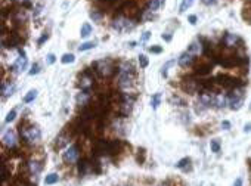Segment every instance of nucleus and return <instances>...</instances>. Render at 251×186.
I'll use <instances>...</instances> for the list:
<instances>
[{"mask_svg": "<svg viewBox=\"0 0 251 186\" xmlns=\"http://www.w3.org/2000/svg\"><path fill=\"white\" fill-rule=\"evenodd\" d=\"M149 64V59L146 58V55H139V65L140 68H146Z\"/></svg>", "mask_w": 251, "mask_h": 186, "instance_id": "obj_26", "label": "nucleus"}, {"mask_svg": "<svg viewBox=\"0 0 251 186\" xmlns=\"http://www.w3.org/2000/svg\"><path fill=\"white\" fill-rule=\"evenodd\" d=\"M40 71V67H39V64H34L33 67H31V69H30V74L31 76H34V74H37Z\"/></svg>", "mask_w": 251, "mask_h": 186, "instance_id": "obj_33", "label": "nucleus"}, {"mask_svg": "<svg viewBox=\"0 0 251 186\" xmlns=\"http://www.w3.org/2000/svg\"><path fill=\"white\" fill-rule=\"evenodd\" d=\"M244 132L247 133V132H251V124L248 123V124H245V127H244Z\"/></svg>", "mask_w": 251, "mask_h": 186, "instance_id": "obj_44", "label": "nucleus"}, {"mask_svg": "<svg viewBox=\"0 0 251 186\" xmlns=\"http://www.w3.org/2000/svg\"><path fill=\"white\" fill-rule=\"evenodd\" d=\"M61 62H62V64H71V62H74V55H73V53H65V55H62Z\"/></svg>", "mask_w": 251, "mask_h": 186, "instance_id": "obj_22", "label": "nucleus"}, {"mask_svg": "<svg viewBox=\"0 0 251 186\" xmlns=\"http://www.w3.org/2000/svg\"><path fill=\"white\" fill-rule=\"evenodd\" d=\"M78 169H80V171H83V173H84V171H86V169H87V162H86V161H81V162H80V166H78Z\"/></svg>", "mask_w": 251, "mask_h": 186, "instance_id": "obj_37", "label": "nucleus"}, {"mask_svg": "<svg viewBox=\"0 0 251 186\" xmlns=\"http://www.w3.org/2000/svg\"><path fill=\"white\" fill-rule=\"evenodd\" d=\"M55 61H56V56H55L53 53H49V55H47V64L52 65V64H55Z\"/></svg>", "mask_w": 251, "mask_h": 186, "instance_id": "obj_34", "label": "nucleus"}, {"mask_svg": "<svg viewBox=\"0 0 251 186\" xmlns=\"http://www.w3.org/2000/svg\"><path fill=\"white\" fill-rule=\"evenodd\" d=\"M21 133L28 142H39L42 139V132L37 127H30V128H21Z\"/></svg>", "mask_w": 251, "mask_h": 186, "instance_id": "obj_1", "label": "nucleus"}, {"mask_svg": "<svg viewBox=\"0 0 251 186\" xmlns=\"http://www.w3.org/2000/svg\"><path fill=\"white\" fill-rule=\"evenodd\" d=\"M236 40H238V37H236L235 34H226L225 43L227 44V46H234L235 43H236Z\"/></svg>", "mask_w": 251, "mask_h": 186, "instance_id": "obj_19", "label": "nucleus"}, {"mask_svg": "<svg viewBox=\"0 0 251 186\" xmlns=\"http://www.w3.org/2000/svg\"><path fill=\"white\" fill-rule=\"evenodd\" d=\"M210 148H211V152H219L220 151V142H219L217 139L211 140L210 142Z\"/></svg>", "mask_w": 251, "mask_h": 186, "instance_id": "obj_24", "label": "nucleus"}, {"mask_svg": "<svg viewBox=\"0 0 251 186\" xmlns=\"http://www.w3.org/2000/svg\"><path fill=\"white\" fill-rule=\"evenodd\" d=\"M25 68H27V58L22 56V58H18V59L15 61V64H13L12 69H13L15 73H22Z\"/></svg>", "mask_w": 251, "mask_h": 186, "instance_id": "obj_10", "label": "nucleus"}, {"mask_svg": "<svg viewBox=\"0 0 251 186\" xmlns=\"http://www.w3.org/2000/svg\"><path fill=\"white\" fill-rule=\"evenodd\" d=\"M98 69L102 76H109L112 73V64L109 61H100L98 62Z\"/></svg>", "mask_w": 251, "mask_h": 186, "instance_id": "obj_7", "label": "nucleus"}, {"mask_svg": "<svg viewBox=\"0 0 251 186\" xmlns=\"http://www.w3.org/2000/svg\"><path fill=\"white\" fill-rule=\"evenodd\" d=\"M217 0H202V3L204 5H207V6H210V5H214Z\"/></svg>", "mask_w": 251, "mask_h": 186, "instance_id": "obj_42", "label": "nucleus"}, {"mask_svg": "<svg viewBox=\"0 0 251 186\" xmlns=\"http://www.w3.org/2000/svg\"><path fill=\"white\" fill-rule=\"evenodd\" d=\"M179 65L182 68H188L191 64H192V55L189 53V52H185V53H182L180 56H179Z\"/></svg>", "mask_w": 251, "mask_h": 186, "instance_id": "obj_8", "label": "nucleus"}, {"mask_svg": "<svg viewBox=\"0 0 251 186\" xmlns=\"http://www.w3.org/2000/svg\"><path fill=\"white\" fill-rule=\"evenodd\" d=\"M189 162H191V160H189V158H182V160L179 161V162H177L176 166H177L179 169H185V167H186V166H188Z\"/></svg>", "mask_w": 251, "mask_h": 186, "instance_id": "obj_29", "label": "nucleus"}, {"mask_svg": "<svg viewBox=\"0 0 251 186\" xmlns=\"http://www.w3.org/2000/svg\"><path fill=\"white\" fill-rule=\"evenodd\" d=\"M193 2H195V0H183V2H182V5H180V12L188 10V9L193 5Z\"/></svg>", "mask_w": 251, "mask_h": 186, "instance_id": "obj_23", "label": "nucleus"}, {"mask_svg": "<svg viewBox=\"0 0 251 186\" xmlns=\"http://www.w3.org/2000/svg\"><path fill=\"white\" fill-rule=\"evenodd\" d=\"M149 37H151V33H149V31H145V33H143V35H142V39H140V42L145 43L148 39H149Z\"/></svg>", "mask_w": 251, "mask_h": 186, "instance_id": "obj_36", "label": "nucleus"}, {"mask_svg": "<svg viewBox=\"0 0 251 186\" xmlns=\"http://www.w3.org/2000/svg\"><path fill=\"white\" fill-rule=\"evenodd\" d=\"M67 143H68V136H65L62 133V135L56 139V146H58V148H64Z\"/></svg>", "mask_w": 251, "mask_h": 186, "instance_id": "obj_18", "label": "nucleus"}, {"mask_svg": "<svg viewBox=\"0 0 251 186\" xmlns=\"http://www.w3.org/2000/svg\"><path fill=\"white\" fill-rule=\"evenodd\" d=\"M189 22H191L192 25H195V24H197V15H191V17H189Z\"/></svg>", "mask_w": 251, "mask_h": 186, "instance_id": "obj_41", "label": "nucleus"}, {"mask_svg": "<svg viewBox=\"0 0 251 186\" xmlns=\"http://www.w3.org/2000/svg\"><path fill=\"white\" fill-rule=\"evenodd\" d=\"M197 74H200V76H205V74H208V67L207 65H201V67L197 68Z\"/></svg>", "mask_w": 251, "mask_h": 186, "instance_id": "obj_27", "label": "nucleus"}, {"mask_svg": "<svg viewBox=\"0 0 251 186\" xmlns=\"http://www.w3.org/2000/svg\"><path fill=\"white\" fill-rule=\"evenodd\" d=\"M174 62H176L174 59H173V61H168L167 64H166V65L163 67V69H161V74H163L164 77H167V69H168V67H171V65H173Z\"/></svg>", "mask_w": 251, "mask_h": 186, "instance_id": "obj_28", "label": "nucleus"}, {"mask_svg": "<svg viewBox=\"0 0 251 186\" xmlns=\"http://www.w3.org/2000/svg\"><path fill=\"white\" fill-rule=\"evenodd\" d=\"M93 47H95V43H93V42H86V43H83V44L78 47V50L84 52V50H89V49H93Z\"/></svg>", "mask_w": 251, "mask_h": 186, "instance_id": "obj_25", "label": "nucleus"}, {"mask_svg": "<svg viewBox=\"0 0 251 186\" xmlns=\"http://www.w3.org/2000/svg\"><path fill=\"white\" fill-rule=\"evenodd\" d=\"M159 102H161V93H155L152 96V101H151V105H152L154 110H157L159 106Z\"/></svg>", "mask_w": 251, "mask_h": 186, "instance_id": "obj_17", "label": "nucleus"}, {"mask_svg": "<svg viewBox=\"0 0 251 186\" xmlns=\"http://www.w3.org/2000/svg\"><path fill=\"white\" fill-rule=\"evenodd\" d=\"M47 39H49V34H43L42 37H40V40L37 42V44H39V47H40V46H42V44H43V43H44V42H46Z\"/></svg>", "mask_w": 251, "mask_h": 186, "instance_id": "obj_35", "label": "nucleus"}, {"mask_svg": "<svg viewBox=\"0 0 251 186\" xmlns=\"http://www.w3.org/2000/svg\"><path fill=\"white\" fill-rule=\"evenodd\" d=\"M132 80H133V77H132V73H123V71H120V76H118V84L120 87H129V86L132 84Z\"/></svg>", "mask_w": 251, "mask_h": 186, "instance_id": "obj_5", "label": "nucleus"}, {"mask_svg": "<svg viewBox=\"0 0 251 186\" xmlns=\"http://www.w3.org/2000/svg\"><path fill=\"white\" fill-rule=\"evenodd\" d=\"M62 158H64L65 162H74V161H77V158H78V149H77V146H69L67 151L64 152Z\"/></svg>", "mask_w": 251, "mask_h": 186, "instance_id": "obj_4", "label": "nucleus"}, {"mask_svg": "<svg viewBox=\"0 0 251 186\" xmlns=\"http://www.w3.org/2000/svg\"><path fill=\"white\" fill-rule=\"evenodd\" d=\"M234 186H242V179H241V177L236 179V180H235V183H234Z\"/></svg>", "mask_w": 251, "mask_h": 186, "instance_id": "obj_43", "label": "nucleus"}, {"mask_svg": "<svg viewBox=\"0 0 251 186\" xmlns=\"http://www.w3.org/2000/svg\"><path fill=\"white\" fill-rule=\"evenodd\" d=\"M3 143L6 145V146H9V148H12V146L17 145V135H15L13 130H8L3 135Z\"/></svg>", "mask_w": 251, "mask_h": 186, "instance_id": "obj_6", "label": "nucleus"}, {"mask_svg": "<svg viewBox=\"0 0 251 186\" xmlns=\"http://www.w3.org/2000/svg\"><path fill=\"white\" fill-rule=\"evenodd\" d=\"M15 90V86L13 84H6V83H3L2 84V93H3V96L6 98V96H10L12 93Z\"/></svg>", "mask_w": 251, "mask_h": 186, "instance_id": "obj_13", "label": "nucleus"}, {"mask_svg": "<svg viewBox=\"0 0 251 186\" xmlns=\"http://www.w3.org/2000/svg\"><path fill=\"white\" fill-rule=\"evenodd\" d=\"M226 102H227V99H226V96H223V95H219V96H216V106L217 108H223V106H226Z\"/></svg>", "mask_w": 251, "mask_h": 186, "instance_id": "obj_16", "label": "nucleus"}, {"mask_svg": "<svg viewBox=\"0 0 251 186\" xmlns=\"http://www.w3.org/2000/svg\"><path fill=\"white\" fill-rule=\"evenodd\" d=\"M222 128L229 130V128H230V123H229V121H223V123H222Z\"/></svg>", "mask_w": 251, "mask_h": 186, "instance_id": "obj_40", "label": "nucleus"}, {"mask_svg": "<svg viewBox=\"0 0 251 186\" xmlns=\"http://www.w3.org/2000/svg\"><path fill=\"white\" fill-rule=\"evenodd\" d=\"M242 93L241 90H235L234 95L230 96V108L234 111H238L242 106Z\"/></svg>", "mask_w": 251, "mask_h": 186, "instance_id": "obj_3", "label": "nucleus"}, {"mask_svg": "<svg viewBox=\"0 0 251 186\" xmlns=\"http://www.w3.org/2000/svg\"><path fill=\"white\" fill-rule=\"evenodd\" d=\"M200 50H201L200 42H192L189 44V47H188V52H189L191 55H197V53H200Z\"/></svg>", "mask_w": 251, "mask_h": 186, "instance_id": "obj_14", "label": "nucleus"}, {"mask_svg": "<svg viewBox=\"0 0 251 186\" xmlns=\"http://www.w3.org/2000/svg\"><path fill=\"white\" fill-rule=\"evenodd\" d=\"M90 18H92L93 21H96V22H99V21H100V18H102V17H100V13H98L96 10H92V12H90Z\"/></svg>", "mask_w": 251, "mask_h": 186, "instance_id": "obj_31", "label": "nucleus"}, {"mask_svg": "<svg viewBox=\"0 0 251 186\" xmlns=\"http://www.w3.org/2000/svg\"><path fill=\"white\" fill-rule=\"evenodd\" d=\"M58 180H59V176L56 173H50V174H47V176L44 177V183H46V185H53V183H56Z\"/></svg>", "mask_w": 251, "mask_h": 186, "instance_id": "obj_15", "label": "nucleus"}, {"mask_svg": "<svg viewBox=\"0 0 251 186\" xmlns=\"http://www.w3.org/2000/svg\"><path fill=\"white\" fill-rule=\"evenodd\" d=\"M149 52L151 53H161L163 52V47H159L157 44H154V46H151L149 47Z\"/></svg>", "mask_w": 251, "mask_h": 186, "instance_id": "obj_32", "label": "nucleus"}, {"mask_svg": "<svg viewBox=\"0 0 251 186\" xmlns=\"http://www.w3.org/2000/svg\"><path fill=\"white\" fill-rule=\"evenodd\" d=\"M164 3V0H149V5H148V9L149 12H155L161 8V5Z\"/></svg>", "mask_w": 251, "mask_h": 186, "instance_id": "obj_11", "label": "nucleus"}, {"mask_svg": "<svg viewBox=\"0 0 251 186\" xmlns=\"http://www.w3.org/2000/svg\"><path fill=\"white\" fill-rule=\"evenodd\" d=\"M30 170H31V173H34V176H36V174H39V173H40L42 166H40L39 162L33 161V162H30Z\"/></svg>", "mask_w": 251, "mask_h": 186, "instance_id": "obj_21", "label": "nucleus"}, {"mask_svg": "<svg viewBox=\"0 0 251 186\" xmlns=\"http://www.w3.org/2000/svg\"><path fill=\"white\" fill-rule=\"evenodd\" d=\"M139 152H142V154H139L137 155V161H140V162H143V160H145V151H139Z\"/></svg>", "mask_w": 251, "mask_h": 186, "instance_id": "obj_39", "label": "nucleus"}, {"mask_svg": "<svg viewBox=\"0 0 251 186\" xmlns=\"http://www.w3.org/2000/svg\"><path fill=\"white\" fill-rule=\"evenodd\" d=\"M130 22L132 21H129L126 18H118V19H115L112 22V28L117 30L118 33H121V31H130V30L134 28V24H130Z\"/></svg>", "mask_w": 251, "mask_h": 186, "instance_id": "obj_2", "label": "nucleus"}, {"mask_svg": "<svg viewBox=\"0 0 251 186\" xmlns=\"http://www.w3.org/2000/svg\"><path fill=\"white\" fill-rule=\"evenodd\" d=\"M200 101H201V103H202V105L210 106L211 103H216V98H214V96H213L210 92H204V93H201Z\"/></svg>", "mask_w": 251, "mask_h": 186, "instance_id": "obj_9", "label": "nucleus"}, {"mask_svg": "<svg viewBox=\"0 0 251 186\" xmlns=\"http://www.w3.org/2000/svg\"><path fill=\"white\" fill-rule=\"evenodd\" d=\"M15 117H17V110H12L8 115H6V121H8V123H10V121H13V120H15Z\"/></svg>", "mask_w": 251, "mask_h": 186, "instance_id": "obj_30", "label": "nucleus"}, {"mask_svg": "<svg viewBox=\"0 0 251 186\" xmlns=\"http://www.w3.org/2000/svg\"><path fill=\"white\" fill-rule=\"evenodd\" d=\"M161 37H163V40H166V42H170V40H171V34H170V33L163 34Z\"/></svg>", "mask_w": 251, "mask_h": 186, "instance_id": "obj_38", "label": "nucleus"}, {"mask_svg": "<svg viewBox=\"0 0 251 186\" xmlns=\"http://www.w3.org/2000/svg\"><path fill=\"white\" fill-rule=\"evenodd\" d=\"M90 34H92V27H90V24H89V22H86V24H83V25H81L80 35H81L83 39H86V37H89Z\"/></svg>", "mask_w": 251, "mask_h": 186, "instance_id": "obj_12", "label": "nucleus"}, {"mask_svg": "<svg viewBox=\"0 0 251 186\" xmlns=\"http://www.w3.org/2000/svg\"><path fill=\"white\" fill-rule=\"evenodd\" d=\"M36 96H37V90H30V92L25 95L24 102L25 103H30V102H33L34 99H36Z\"/></svg>", "mask_w": 251, "mask_h": 186, "instance_id": "obj_20", "label": "nucleus"}]
</instances>
